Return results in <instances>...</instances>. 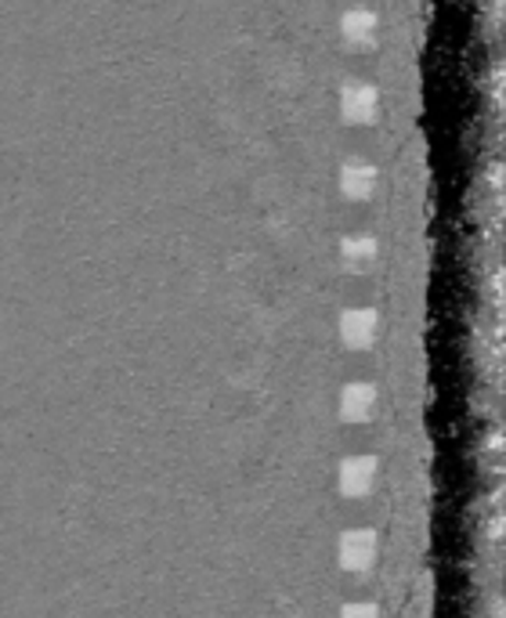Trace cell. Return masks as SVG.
I'll return each instance as SVG.
<instances>
[{"mask_svg":"<svg viewBox=\"0 0 506 618\" xmlns=\"http://www.w3.org/2000/svg\"><path fill=\"white\" fill-rule=\"evenodd\" d=\"M337 561L351 575L373 572L380 561V536L376 528H344L337 539Z\"/></svg>","mask_w":506,"mask_h":618,"instance_id":"obj_1","label":"cell"},{"mask_svg":"<svg viewBox=\"0 0 506 618\" xmlns=\"http://www.w3.org/2000/svg\"><path fill=\"white\" fill-rule=\"evenodd\" d=\"M376 477H380V463L373 456H348L344 463H340V474H337L340 496L365 499L376 488Z\"/></svg>","mask_w":506,"mask_h":618,"instance_id":"obj_2","label":"cell"},{"mask_svg":"<svg viewBox=\"0 0 506 618\" xmlns=\"http://www.w3.org/2000/svg\"><path fill=\"white\" fill-rule=\"evenodd\" d=\"M380 406V390L370 380L348 384L340 390V420L344 423H370Z\"/></svg>","mask_w":506,"mask_h":618,"instance_id":"obj_3","label":"cell"},{"mask_svg":"<svg viewBox=\"0 0 506 618\" xmlns=\"http://www.w3.org/2000/svg\"><path fill=\"white\" fill-rule=\"evenodd\" d=\"M340 336L351 351H370L376 344V311L370 308H354L340 322Z\"/></svg>","mask_w":506,"mask_h":618,"instance_id":"obj_4","label":"cell"},{"mask_svg":"<svg viewBox=\"0 0 506 618\" xmlns=\"http://www.w3.org/2000/svg\"><path fill=\"white\" fill-rule=\"evenodd\" d=\"M340 618H380V608H376V604H370V600H354V604H348L344 611H340Z\"/></svg>","mask_w":506,"mask_h":618,"instance_id":"obj_5","label":"cell"}]
</instances>
